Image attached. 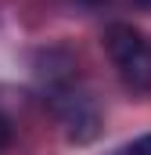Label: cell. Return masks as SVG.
<instances>
[{
	"label": "cell",
	"mask_w": 151,
	"mask_h": 155,
	"mask_svg": "<svg viewBox=\"0 0 151 155\" xmlns=\"http://www.w3.org/2000/svg\"><path fill=\"white\" fill-rule=\"evenodd\" d=\"M104 47L108 58L119 69V79L130 90H151V40L126 25V22H112L104 29Z\"/></svg>",
	"instance_id": "cell-1"
},
{
	"label": "cell",
	"mask_w": 151,
	"mask_h": 155,
	"mask_svg": "<svg viewBox=\"0 0 151 155\" xmlns=\"http://www.w3.org/2000/svg\"><path fill=\"white\" fill-rule=\"evenodd\" d=\"M58 116L65 123V130H69V137L72 141H94L97 137V126H101V116H97V108L83 97V94H61L58 97Z\"/></svg>",
	"instance_id": "cell-2"
},
{
	"label": "cell",
	"mask_w": 151,
	"mask_h": 155,
	"mask_svg": "<svg viewBox=\"0 0 151 155\" xmlns=\"http://www.w3.org/2000/svg\"><path fill=\"white\" fill-rule=\"evenodd\" d=\"M11 137H14V126H11V119L0 112V155L11 148Z\"/></svg>",
	"instance_id": "cell-3"
},
{
	"label": "cell",
	"mask_w": 151,
	"mask_h": 155,
	"mask_svg": "<svg viewBox=\"0 0 151 155\" xmlns=\"http://www.w3.org/2000/svg\"><path fill=\"white\" fill-rule=\"evenodd\" d=\"M126 155H151V134H144V137H137L130 148H126Z\"/></svg>",
	"instance_id": "cell-4"
},
{
	"label": "cell",
	"mask_w": 151,
	"mask_h": 155,
	"mask_svg": "<svg viewBox=\"0 0 151 155\" xmlns=\"http://www.w3.org/2000/svg\"><path fill=\"white\" fill-rule=\"evenodd\" d=\"M76 4H79V7H101L104 0H76Z\"/></svg>",
	"instance_id": "cell-5"
}]
</instances>
